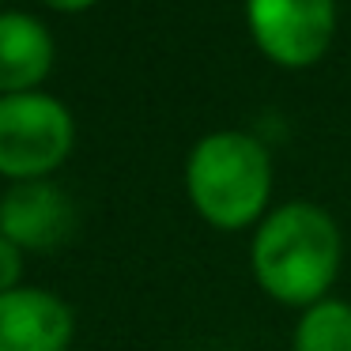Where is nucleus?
Wrapping results in <instances>:
<instances>
[{"label":"nucleus","mask_w":351,"mask_h":351,"mask_svg":"<svg viewBox=\"0 0 351 351\" xmlns=\"http://www.w3.org/2000/svg\"><path fill=\"white\" fill-rule=\"evenodd\" d=\"M340 268V230L317 204H283L253 234V276L287 306H313Z\"/></svg>","instance_id":"nucleus-1"},{"label":"nucleus","mask_w":351,"mask_h":351,"mask_svg":"<svg viewBox=\"0 0 351 351\" xmlns=\"http://www.w3.org/2000/svg\"><path fill=\"white\" fill-rule=\"evenodd\" d=\"M189 200L212 227L242 230L257 223L272 189V162L250 132H212L189 155L185 167Z\"/></svg>","instance_id":"nucleus-2"},{"label":"nucleus","mask_w":351,"mask_h":351,"mask_svg":"<svg viewBox=\"0 0 351 351\" xmlns=\"http://www.w3.org/2000/svg\"><path fill=\"white\" fill-rule=\"evenodd\" d=\"M76 125L53 95H0V174L42 182L72 152Z\"/></svg>","instance_id":"nucleus-3"},{"label":"nucleus","mask_w":351,"mask_h":351,"mask_svg":"<svg viewBox=\"0 0 351 351\" xmlns=\"http://www.w3.org/2000/svg\"><path fill=\"white\" fill-rule=\"evenodd\" d=\"M257 49L283 69H306L328 49L336 0H245Z\"/></svg>","instance_id":"nucleus-4"},{"label":"nucleus","mask_w":351,"mask_h":351,"mask_svg":"<svg viewBox=\"0 0 351 351\" xmlns=\"http://www.w3.org/2000/svg\"><path fill=\"white\" fill-rule=\"evenodd\" d=\"M76 227V208L49 182H19L0 200V234L19 250H57Z\"/></svg>","instance_id":"nucleus-5"},{"label":"nucleus","mask_w":351,"mask_h":351,"mask_svg":"<svg viewBox=\"0 0 351 351\" xmlns=\"http://www.w3.org/2000/svg\"><path fill=\"white\" fill-rule=\"evenodd\" d=\"M76 321L57 295L16 287L0 295V351H69Z\"/></svg>","instance_id":"nucleus-6"},{"label":"nucleus","mask_w":351,"mask_h":351,"mask_svg":"<svg viewBox=\"0 0 351 351\" xmlns=\"http://www.w3.org/2000/svg\"><path fill=\"white\" fill-rule=\"evenodd\" d=\"M53 69V38L34 16L0 12V95H27Z\"/></svg>","instance_id":"nucleus-7"},{"label":"nucleus","mask_w":351,"mask_h":351,"mask_svg":"<svg viewBox=\"0 0 351 351\" xmlns=\"http://www.w3.org/2000/svg\"><path fill=\"white\" fill-rule=\"evenodd\" d=\"M295 351H351V306L336 298L306 306L295 328Z\"/></svg>","instance_id":"nucleus-8"},{"label":"nucleus","mask_w":351,"mask_h":351,"mask_svg":"<svg viewBox=\"0 0 351 351\" xmlns=\"http://www.w3.org/2000/svg\"><path fill=\"white\" fill-rule=\"evenodd\" d=\"M19 276H23V250L0 234V295L4 291H16Z\"/></svg>","instance_id":"nucleus-9"},{"label":"nucleus","mask_w":351,"mask_h":351,"mask_svg":"<svg viewBox=\"0 0 351 351\" xmlns=\"http://www.w3.org/2000/svg\"><path fill=\"white\" fill-rule=\"evenodd\" d=\"M42 4H49L53 12H87L91 4H99V0H42Z\"/></svg>","instance_id":"nucleus-10"}]
</instances>
